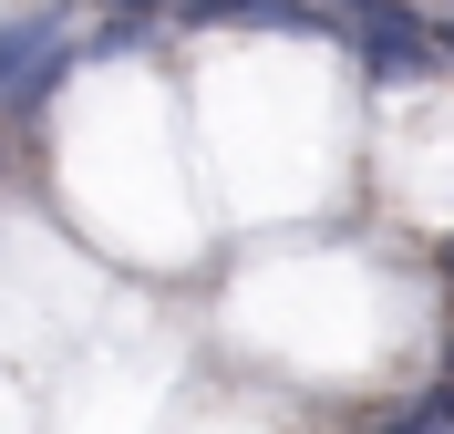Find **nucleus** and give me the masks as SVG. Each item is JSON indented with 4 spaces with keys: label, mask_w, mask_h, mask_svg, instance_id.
Masks as SVG:
<instances>
[{
    "label": "nucleus",
    "mask_w": 454,
    "mask_h": 434,
    "mask_svg": "<svg viewBox=\"0 0 454 434\" xmlns=\"http://www.w3.org/2000/svg\"><path fill=\"white\" fill-rule=\"evenodd\" d=\"M340 42H351V62H362L372 83H434V73H444V31H434V11H413V0L351 11Z\"/></svg>",
    "instance_id": "obj_1"
},
{
    "label": "nucleus",
    "mask_w": 454,
    "mask_h": 434,
    "mask_svg": "<svg viewBox=\"0 0 454 434\" xmlns=\"http://www.w3.org/2000/svg\"><path fill=\"white\" fill-rule=\"evenodd\" d=\"M83 62V42H62V11H11L0 21V114H42L62 93V73Z\"/></svg>",
    "instance_id": "obj_2"
},
{
    "label": "nucleus",
    "mask_w": 454,
    "mask_h": 434,
    "mask_svg": "<svg viewBox=\"0 0 454 434\" xmlns=\"http://www.w3.org/2000/svg\"><path fill=\"white\" fill-rule=\"evenodd\" d=\"M186 31H340V11L320 0H176Z\"/></svg>",
    "instance_id": "obj_3"
},
{
    "label": "nucleus",
    "mask_w": 454,
    "mask_h": 434,
    "mask_svg": "<svg viewBox=\"0 0 454 434\" xmlns=\"http://www.w3.org/2000/svg\"><path fill=\"white\" fill-rule=\"evenodd\" d=\"M145 31H155V11H104V21L83 31V62H124V52H145Z\"/></svg>",
    "instance_id": "obj_4"
},
{
    "label": "nucleus",
    "mask_w": 454,
    "mask_h": 434,
    "mask_svg": "<svg viewBox=\"0 0 454 434\" xmlns=\"http://www.w3.org/2000/svg\"><path fill=\"white\" fill-rule=\"evenodd\" d=\"M403 424H454V373L434 383V393H413V404H403Z\"/></svg>",
    "instance_id": "obj_5"
},
{
    "label": "nucleus",
    "mask_w": 454,
    "mask_h": 434,
    "mask_svg": "<svg viewBox=\"0 0 454 434\" xmlns=\"http://www.w3.org/2000/svg\"><path fill=\"white\" fill-rule=\"evenodd\" d=\"M104 11H176V0H104Z\"/></svg>",
    "instance_id": "obj_6"
},
{
    "label": "nucleus",
    "mask_w": 454,
    "mask_h": 434,
    "mask_svg": "<svg viewBox=\"0 0 454 434\" xmlns=\"http://www.w3.org/2000/svg\"><path fill=\"white\" fill-rule=\"evenodd\" d=\"M444 289H454V238H444Z\"/></svg>",
    "instance_id": "obj_7"
},
{
    "label": "nucleus",
    "mask_w": 454,
    "mask_h": 434,
    "mask_svg": "<svg viewBox=\"0 0 454 434\" xmlns=\"http://www.w3.org/2000/svg\"><path fill=\"white\" fill-rule=\"evenodd\" d=\"M444 373H454V342H444Z\"/></svg>",
    "instance_id": "obj_8"
}]
</instances>
